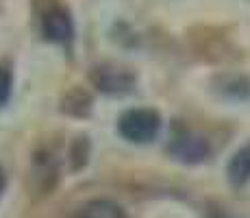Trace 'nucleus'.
<instances>
[{
	"label": "nucleus",
	"instance_id": "nucleus-5",
	"mask_svg": "<svg viewBox=\"0 0 250 218\" xmlns=\"http://www.w3.org/2000/svg\"><path fill=\"white\" fill-rule=\"evenodd\" d=\"M227 179L233 188H244L250 181V142L237 148L229 159Z\"/></svg>",
	"mask_w": 250,
	"mask_h": 218
},
{
	"label": "nucleus",
	"instance_id": "nucleus-3",
	"mask_svg": "<svg viewBox=\"0 0 250 218\" xmlns=\"http://www.w3.org/2000/svg\"><path fill=\"white\" fill-rule=\"evenodd\" d=\"M167 151L172 157L183 164H203L211 155V144L200 133H194L189 129H176Z\"/></svg>",
	"mask_w": 250,
	"mask_h": 218
},
{
	"label": "nucleus",
	"instance_id": "nucleus-4",
	"mask_svg": "<svg viewBox=\"0 0 250 218\" xmlns=\"http://www.w3.org/2000/svg\"><path fill=\"white\" fill-rule=\"evenodd\" d=\"M89 76L91 83L104 94H128L137 81V76L128 68H120L113 64L96 66Z\"/></svg>",
	"mask_w": 250,
	"mask_h": 218
},
{
	"label": "nucleus",
	"instance_id": "nucleus-9",
	"mask_svg": "<svg viewBox=\"0 0 250 218\" xmlns=\"http://www.w3.org/2000/svg\"><path fill=\"white\" fill-rule=\"evenodd\" d=\"M209 218H233V216H229V214H224V212H213Z\"/></svg>",
	"mask_w": 250,
	"mask_h": 218
},
{
	"label": "nucleus",
	"instance_id": "nucleus-2",
	"mask_svg": "<svg viewBox=\"0 0 250 218\" xmlns=\"http://www.w3.org/2000/svg\"><path fill=\"white\" fill-rule=\"evenodd\" d=\"M40 31L46 42L70 46L76 35L74 18H72L70 9L59 0H48L40 11Z\"/></svg>",
	"mask_w": 250,
	"mask_h": 218
},
{
	"label": "nucleus",
	"instance_id": "nucleus-7",
	"mask_svg": "<svg viewBox=\"0 0 250 218\" xmlns=\"http://www.w3.org/2000/svg\"><path fill=\"white\" fill-rule=\"evenodd\" d=\"M13 94V72L9 66L0 64V109L9 103Z\"/></svg>",
	"mask_w": 250,
	"mask_h": 218
},
{
	"label": "nucleus",
	"instance_id": "nucleus-1",
	"mask_svg": "<svg viewBox=\"0 0 250 218\" xmlns=\"http://www.w3.org/2000/svg\"><path fill=\"white\" fill-rule=\"evenodd\" d=\"M163 118L157 109L152 107H133L126 109L118 118V133L126 142L133 144H148L157 140L161 133Z\"/></svg>",
	"mask_w": 250,
	"mask_h": 218
},
{
	"label": "nucleus",
	"instance_id": "nucleus-8",
	"mask_svg": "<svg viewBox=\"0 0 250 218\" xmlns=\"http://www.w3.org/2000/svg\"><path fill=\"white\" fill-rule=\"evenodd\" d=\"M4 188H7V177H4V170H2V166H0V196H2Z\"/></svg>",
	"mask_w": 250,
	"mask_h": 218
},
{
	"label": "nucleus",
	"instance_id": "nucleus-6",
	"mask_svg": "<svg viewBox=\"0 0 250 218\" xmlns=\"http://www.w3.org/2000/svg\"><path fill=\"white\" fill-rule=\"evenodd\" d=\"M79 218H124V212L120 205L107 198H94L81 207Z\"/></svg>",
	"mask_w": 250,
	"mask_h": 218
}]
</instances>
